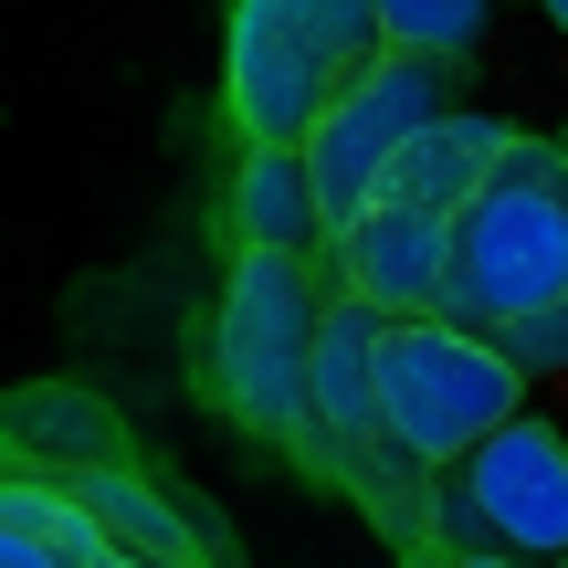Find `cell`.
<instances>
[{
  "instance_id": "cell-5",
  "label": "cell",
  "mask_w": 568,
  "mask_h": 568,
  "mask_svg": "<svg viewBox=\"0 0 568 568\" xmlns=\"http://www.w3.org/2000/svg\"><path fill=\"white\" fill-rule=\"evenodd\" d=\"M432 558L568 568V443L548 422H506L432 474Z\"/></svg>"
},
{
  "instance_id": "cell-12",
  "label": "cell",
  "mask_w": 568,
  "mask_h": 568,
  "mask_svg": "<svg viewBox=\"0 0 568 568\" xmlns=\"http://www.w3.org/2000/svg\"><path fill=\"white\" fill-rule=\"evenodd\" d=\"M495 347H506L516 379H548V368H568V305H548L537 326H516V337H495Z\"/></svg>"
},
{
  "instance_id": "cell-13",
  "label": "cell",
  "mask_w": 568,
  "mask_h": 568,
  "mask_svg": "<svg viewBox=\"0 0 568 568\" xmlns=\"http://www.w3.org/2000/svg\"><path fill=\"white\" fill-rule=\"evenodd\" d=\"M443 568H516V558H443Z\"/></svg>"
},
{
  "instance_id": "cell-8",
  "label": "cell",
  "mask_w": 568,
  "mask_h": 568,
  "mask_svg": "<svg viewBox=\"0 0 568 568\" xmlns=\"http://www.w3.org/2000/svg\"><path fill=\"white\" fill-rule=\"evenodd\" d=\"M63 495L95 516V537H105V548H116V558H138V568H222V558H211V537L190 527V516L169 506L159 485H138L126 464H105V474H63Z\"/></svg>"
},
{
  "instance_id": "cell-2",
  "label": "cell",
  "mask_w": 568,
  "mask_h": 568,
  "mask_svg": "<svg viewBox=\"0 0 568 568\" xmlns=\"http://www.w3.org/2000/svg\"><path fill=\"white\" fill-rule=\"evenodd\" d=\"M548 305H568V159L558 138H516L474 211L453 222V274H443V326L464 337H516Z\"/></svg>"
},
{
  "instance_id": "cell-14",
  "label": "cell",
  "mask_w": 568,
  "mask_h": 568,
  "mask_svg": "<svg viewBox=\"0 0 568 568\" xmlns=\"http://www.w3.org/2000/svg\"><path fill=\"white\" fill-rule=\"evenodd\" d=\"M400 568H443V558H432V548H400Z\"/></svg>"
},
{
  "instance_id": "cell-10",
  "label": "cell",
  "mask_w": 568,
  "mask_h": 568,
  "mask_svg": "<svg viewBox=\"0 0 568 568\" xmlns=\"http://www.w3.org/2000/svg\"><path fill=\"white\" fill-rule=\"evenodd\" d=\"M0 432H21V443L42 453V474H105V453H116V422H105L84 389H32V400H11V422Z\"/></svg>"
},
{
  "instance_id": "cell-3",
  "label": "cell",
  "mask_w": 568,
  "mask_h": 568,
  "mask_svg": "<svg viewBox=\"0 0 568 568\" xmlns=\"http://www.w3.org/2000/svg\"><path fill=\"white\" fill-rule=\"evenodd\" d=\"M326 284L316 264H274V253H243L222 274V326H211V389L243 432L305 453L316 432V337H326Z\"/></svg>"
},
{
  "instance_id": "cell-11",
  "label": "cell",
  "mask_w": 568,
  "mask_h": 568,
  "mask_svg": "<svg viewBox=\"0 0 568 568\" xmlns=\"http://www.w3.org/2000/svg\"><path fill=\"white\" fill-rule=\"evenodd\" d=\"M379 21H389V53L410 63H464L485 42V0H379Z\"/></svg>"
},
{
  "instance_id": "cell-4",
  "label": "cell",
  "mask_w": 568,
  "mask_h": 568,
  "mask_svg": "<svg viewBox=\"0 0 568 568\" xmlns=\"http://www.w3.org/2000/svg\"><path fill=\"white\" fill-rule=\"evenodd\" d=\"M506 422H527V379L506 368L495 337H464L443 316H410L379 337V432L400 464L443 474L474 443H495Z\"/></svg>"
},
{
  "instance_id": "cell-15",
  "label": "cell",
  "mask_w": 568,
  "mask_h": 568,
  "mask_svg": "<svg viewBox=\"0 0 568 568\" xmlns=\"http://www.w3.org/2000/svg\"><path fill=\"white\" fill-rule=\"evenodd\" d=\"M558 32H568V0H558Z\"/></svg>"
},
{
  "instance_id": "cell-7",
  "label": "cell",
  "mask_w": 568,
  "mask_h": 568,
  "mask_svg": "<svg viewBox=\"0 0 568 568\" xmlns=\"http://www.w3.org/2000/svg\"><path fill=\"white\" fill-rule=\"evenodd\" d=\"M232 232H243V253H274V264H337V232H326V201H316L305 148H243Z\"/></svg>"
},
{
  "instance_id": "cell-6",
  "label": "cell",
  "mask_w": 568,
  "mask_h": 568,
  "mask_svg": "<svg viewBox=\"0 0 568 568\" xmlns=\"http://www.w3.org/2000/svg\"><path fill=\"white\" fill-rule=\"evenodd\" d=\"M453 116V84H443V63H410V53H389L379 74L358 84V95L337 105V116L305 138V169H316V201H326V232H358L368 222V201H379V180H389V159H400L422 126H443Z\"/></svg>"
},
{
  "instance_id": "cell-16",
  "label": "cell",
  "mask_w": 568,
  "mask_h": 568,
  "mask_svg": "<svg viewBox=\"0 0 568 568\" xmlns=\"http://www.w3.org/2000/svg\"><path fill=\"white\" fill-rule=\"evenodd\" d=\"M558 159H568V126H558Z\"/></svg>"
},
{
  "instance_id": "cell-1",
  "label": "cell",
  "mask_w": 568,
  "mask_h": 568,
  "mask_svg": "<svg viewBox=\"0 0 568 568\" xmlns=\"http://www.w3.org/2000/svg\"><path fill=\"white\" fill-rule=\"evenodd\" d=\"M389 63L379 0H243L222 32V84L243 148H305Z\"/></svg>"
},
{
  "instance_id": "cell-9",
  "label": "cell",
  "mask_w": 568,
  "mask_h": 568,
  "mask_svg": "<svg viewBox=\"0 0 568 568\" xmlns=\"http://www.w3.org/2000/svg\"><path fill=\"white\" fill-rule=\"evenodd\" d=\"M116 548L53 474H0V568H105Z\"/></svg>"
}]
</instances>
